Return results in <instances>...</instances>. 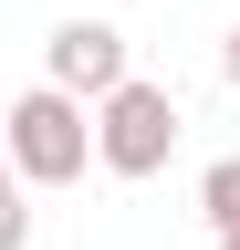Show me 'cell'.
<instances>
[{
  "label": "cell",
  "mask_w": 240,
  "mask_h": 250,
  "mask_svg": "<svg viewBox=\"0 0 240 250\" xmlns=\"http://www.w3.org/2000/svg\"><path fill=\"white\" fill-rule=\"evenodd\" d=\"M167 156H177V94H167V83H146V73H136V83H115L105 104H94V167L136 188V177H157Z\"/></svg>",
  "instance_id": "6da1fadb"
},
{
  "label": "cell",
  "mask_w": 240,
  "mask_h": 250,
  "mask_svg": "<svg viewBox=\"0 0 240 250\" xmlns=\"http://www.w3.org/2000/svg\"><path fill=\"white\" fill-rule=\"evenodd\" d=\"M84 156H94L84 94H63V83H32V94L11 104V167L32 177V188H73V177H84Z\"/></svg>",
  "instance_id": "7a4b0ae2"
},
{
  "label": "cell",
  "mask_w": 240,
  "mask_h": 250,
  "mask_svg": "<svg viewBox=\"0 0 240 250\" xmlns=\"http://www.w3.org/2000/svg\"><path fill=\"white\" fill-rule=\"evenodd\" d=\"M42 83H63V94H84V104H105L115 83H136L126 73V31L115 21H63L42 42Z\"/></svg>",
  "instance_id": "3957f363"
},
{
  "label": "cell",
  "mask_w": 240,
  "mask_h": 250,
  "mask_svg": "<svg viewBox=\"0 0 240 250\" xmlns=\"http://www.w3.org/2000/svg\"><path fill=\"white\" fill-rule=\"evenodd\" d=\"M198 208H209V229H240V156H219L198 177Z\"/></svg>",
  "instance_id": "277c9868"
},
{
  "label": "cell",
  "mask_w": 240,
  "mask_h": 250,
  "mask_svg": "<svg viewBox=\"0 0 240 250\" xmlns=\"http://www.w3.org/2000/svg\"><path fill=\"white\" fill-rule=\"evenodd\" d=\"M219 73H230V83H240V31H230V52H219Z\"/></svg>",
  "instance_id": "5b68a950"
},
{
  "label": "cell",
  "mask_w": 240,
  "mask_h": 250,
  "mask_svg": "<svg viewBox=\"0 0 240 250\" xmlns=\"http://www.w3.org/2000/svg\"><path fill=\"white\" fill-rule=\"evenodd\" d=\"M219 250H240V229H219Z\"/></svg>",
  "instance_id": "8992f818"
}]
</instances>
